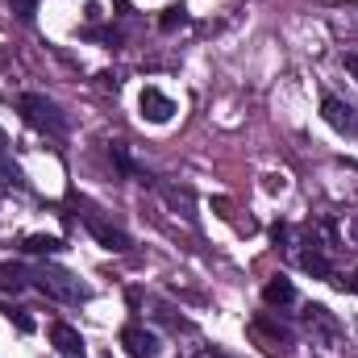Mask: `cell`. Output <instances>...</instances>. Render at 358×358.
<instances>
[{
  "instance_id": "cell-1",
  "label": "cell",
  "mask_w": 358,
  "mask_h": 358,
  "mask_svg": "<svg viewBox=\"0 0 358 358\" xmlns=\"http://www.w3.org/2000/svg\"><path fill=\"white\" fill-rule=\"evenodd\" d=\"M17 113L25 117L29 129H38V134H46V138H67V129H71L67 113H63L50 96H42V92H21V96H17Z\"/></svg>"
},
{
  "instance_id": "cell-2",
  "label": "cell",
  "mask_w": 358,
  "mask_h": 358,
  "mask_svg": "<svg viewBox=\"0 0 358 358\" xmlns=\"http://www.w3.org/2000/svg\"><path fill=\"white\" fill-rule=\"evenodd\" d=\"M29 283H34L42 296L59 300V304H84V300H92L88 283H84L80 275H71V271L55 267V263H42L38 271H29Z\"/></svg>"
},
{
  "instance_id": "cell-3",
  "label": "cell",
  "mask_w": 358,
  "mask_h": 358,
  "mask_svg": "<svg viewBox=\"0 0 358 358\" xmlns=\"http://www.w3.org/2000/svg\"><path fill=\"white\" fill-rule=\"evenodd\" d=\"M80 221L88 225V234L100 242V246H104V250H113V255H129V250H134V238H129L121 225H113L100 208L84 204V200H80Z\"/></svg>"
},
{
  "instance_id": "cell-4",
  "label": "cell",
  "mask_w": 358,
  "mask_h": 358,
  "mask_svg": "<svg viewBox=\"0 0 358 358\" xmlns=\"http://www.w3.org/2000/svg\"><path fill=\"white\" fill-rule=\"evenodd\" d=\"M321 117L338 129V134H346V138H358V108L355 104H346L342 96H334V92H325L321 96Z\"/></svg>"
},
{
  "instance_id": "cell-5",
  "label": "cell",
  "mask_w": 358,
  "mask_h": 358,
  "mask_svg": "<svg viewBox=\"0 0 358 358\" xmlns=\"http://www.w3.org/2000/svg\"><path fill=\"white\" fill-rule=\"evenodd\" d=\"M50 346L59 350V358H88L84 334H80L76 325H67V321H55V325H50Z\"/></svg>"
},
{
  "instance_id": "cell-6",
  "label": "cell",
  "mask_w": 358,
  "mask_h": 358,
  "mask_svg": "<svg viewBox=\"0 0 358 358\" xmlns=\"http://www.w3.org/2000/svg\"><path fill=\"white\" fill-rule=\"evenodd\" d=\"M138 108H142V117H146L150 125H167V121L176 117V100H171L167 92H159V88H142Z\"/></svg>"
},
{
  "instance_id": "cell-7",
  "label": "cell",
  "mask_w": 358,
  "mask_h": 358,
  "mask_svg": "<svg viewBox=\"0 0 358 358\" xmlns=\"http://www.w3.org/2000/svg\"><path fill=\"white\" fill-rule=\"evenodd\" d=\"M121 346L129 350V358H155L163 350L159 334H150L146 325H125V329H121Z\"/></svg>"
},
{
  "instance_id": "cell-8",
  "label": "cell",
  "mask_w": 358,
  "mask_h": 358,
  "mask_svg": "<svg viewBox=\"0 0 358 358\" xmlns=\"http://www.w3.org/2000/svg\"><path fill=\"white\" fill-rule=\"evenodd\" d=\"M63 250H67V242L59 234H29L21 242V255H34V259H50V255H63Z\"/></svg>"
},
{
  "instance_id": "cell-9",
  "label": "cell",
  "mask_w": 358,
  "mask_h": 358,
  "mask_svg": "<svg viewBox=\"0 0 358 358\" xmlns=\"http://www.w3.org/2000/svg\"><path fill=\"white\" fill-rule=\"evenodd\" d=\"M263 300H267L271 308H287V304H296V283L283 279V275H275V279H267V287H263Z\"/></svg>"
},
{
  "instance_id": "cell-10",
  "label": "cell",
  "mask_w": 358,
  "mask_h": 358,
  "mask_svg": "<svg viewBox=\"0 0 358 358\" xmlns=\"http://www.w3.org/2000/svg\"><path fill=\"white\" fill-rule=\"evenodd\" d=\"M300 246H308V250H300L296 259H300V267L308 271V275H317V279H329L334 275V263L317 250V242H300Z\"/></svg>"
},
{
  "instance_id": "cell-11",
  "label": "cell",
  "mask_w": 358,
  "mask_h": 358,
  "mask_svg": "<svg viewBox=\"0 0 358 358\" xmlns=\"http://www.w3.org/2000/svg\"><path fill=\"white\" fill-rule=\"evenodd\" d=\"M155 192H163V196H167V204H176L187 221H196V200H192V192H187V187H171V183L155 179Z\"/></svg>"
},
{
  "instance_id": "cell-12",
  "label": "cell",
  "mask_w": 358,
  "mask_h": 358,
  "mask_svg": "<svg viewBox=\"0 0 358 358\" xmlns=\"http://www.w3.org/2000/svg\"><path fill=\"white\" fill-rule=\"evenodd\" d=\"M25 287H29V271L21 267V263H0V292L17 296V292H25Z\"/></svg>"
},
{
  "instance_id": "cell-13",
  "label": "cell",
  "mask_w": 358,
  "mask_h": 358,
  "mask_svg": "<svg viewBox=\"0 0 358 358\" xmlns=\"http://www.w3.org/2000/svg\"><path fill=\"white\" fill-rule=\"evenodd\" d=\"M0 183H4V187H17V192H29V179H25V171H21V167H17L4 150H0Z\"/></svg>"
},
{
  "instance_id": "cell-14",
  "label": "cell",
  "mask_w": 358,
  "mask_h": 358,
  "mask_svg": "<svg viewBox=\"0 0 358 358\" xmlns=\"http://www.w3.org/2000/svg\"><path fill=\"white\" fill-rule=\"evenodd\" d=\"M192 21V13L183 8V4H171V8H163V17H159V29L163 34H176V29H183Z\"/></svg>"
},
{
  "instance_id": "cell-15",
  "label": "cell",
  "mask_w": 358,
  "mask_h": 358,
  "mask_svg": "<svg viewBox=\"0 0 358 358\" xmlns=\"http://www.w3.org/2000/svg\"><path fill=\"white\" fill-rule=\"evenodd\" d=\"M4 317H8V321L21 329V334H34V317H29V308H8Z\"/></svg>"
},
{
  "instance_id": "cell-16",
  "label": "cell",
  "mask_w": 358,
  "mask_h": 358,
  "mask_svg": "<svg viewBox=\"0 0 358 358\" xmlns=\"http://www.w3.org/2000/svg\"><path fill=\"white\" fill-rule=\"evenodd\" d=\"M8 8H13V13H17V17L25 21V25H29V21L38 17V0H8Z\"/></svg>"
},
{
  "instance_id": "cell-17",
  "label": "cell",
  "mask_w": 358,
  "mask_h": 358,
  "mask_svg": "<svg viewBox=\"0 0 358 358\" xmlns=\"http://www.w3.org/2000/svg\"><path fill=\"white\" fill-rule=\"evenodd\" d=\"M84 17H88V25H96V21L104 17V8H100V4H88V8H84Z\"/></svg>"
},
{
  "instance_id": "cell-18",
  "label": "cell",
  "mask_w": 358,
  "mask_h": 358,
  "mask_svg": "<svg viewBox=\"0 0 358 358\" xmlns=\"http://www.w3.org/2000/svg\"><path fill=\"white\" fill-rule=\"evenodd\" d=\"M342 292H358V275H350V279H334Z\"/></svg>"
},
{
  "instance_id": "cell-19",
  "label": "cell",
  "mask_w": 358,
  "mask_h": 358,
  "mask_svg": "<svg viewBox=\"0 0 358 358\" xmlns=\"http://www.w3.org/2000/svg\"><path fill=\"white\" fill-rule=\"evenodd\" d=\"M96 80H100V88H113V92L121 88V80H117V76H96Z\"/></svg>"
},
{
  "instance_id": "cell-20",
  "label": "cell",
  "mask_w": 358,
  "mask_h": 358,
  "mask_svg": "<svg viewBox=\"0 0 358 358\" xmlns=\"http://www.w3.org/2000/svg\"><path fill=\"white\" fill-rule=\"evenodd\" d=\"M346 71L358 80V55H346Z\"/></svg>"
},
{
  "instance_id": "cell-21",
  "label": "cell",
  "mask_w": 358,
  "mask_h": 358,
  "mask_svg": "<svg viewBox=\"0 0 358 358\" xmlns=\"http://www.w3.org/2000/svg\"><path fill=\"white\" fill-rule=\"evenodd\" d=\"M196 358H229V355H225V350H200Z\"/></svg>"
},
{
  "instance_id": "cell-22",
  "label": "cell",
  "mask_w": 358,
  "mask_h": 358,
  "mask_svg": "<svg viewBox=\"0 0 358 358\" xmlns=\"http://www.w3.org/2000/svg\"><path fill=\"white\" fill-rule=\"evenodd\" d=\"M350 238H355V242H358V213H355V217H350Z\"/></svg>"
},
{
  "instance_id": "cell-23",
  "label": "cell",
  "mask_w": 358,
  "mask_h": 358,
  "mask_svg": "<svg viewBox=\"0 0 358 358\" xmlns=\"http://www.w3.org/2000/svg\"><path fill=\"white\" fill-rule=\"evenodd\" d=\"M0 150H4V129H0Z\"/></svg>"
}]
</instances>
